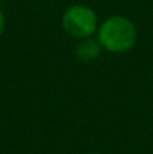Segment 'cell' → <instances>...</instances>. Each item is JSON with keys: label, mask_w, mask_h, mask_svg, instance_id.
Returning a JSON list of instances; mask_svg holds the SVG:
<instances>
[{"label": "cell", "mask_w": 153, "mask_h": 154, "mask_svg": "<svg viewBox=\"0 0 153 154\" xmlns=\"http://www.w3.org/2000/svg\"><path fill=\"white\" fill-rule=\"evenodd\" d=\"M138 32L134 21L123 15L107 18L98 27V41L110 52H126L137 44Z\"/></svg>", "instance_id": "1"}, {"label": "cell", "mask_w": 153, "mask_h": 154, "mask_svg": "<svg viewBox=\"0 0 153 154\" xmlns=\"http://www.w3.org/2000/svg\"><path fill=\"white\" fill-rule=\"evenodd\" d=\"M62 27L69 36L75 39L92 38L98 30V17L92 8L84 5H74L65 11L62 17Z\"/></svg>", "instance_id": "2"}, {"label": "cell", "mask_w": 153, "mask_h": 154, "mask_svg": "<svg viewBox=\"0 0 153 154\" xmlns=\"http://www.w3.org/2000/svg\"><path fill=\"white\" fill-rule=\"evenodd\" d=\"M102 50L104 48L98 39L86 38V39H80V42L75 48V54H77L78 60H81L84 63H92L99 58Z\"/></svg>", "instance_id": "3"}, {"label": "cell", "mask_w": 153, "mask_h": 154, "mask_svg": "<svg viewBox=\"0 0 153 154\" xmlns=\"http://www.w3.org/2000/svg\"><path fill=\"white\" fill-rule=\"evenodd\" d=\"M3 29H5V15H3V12L0 11V35L3 33Z\"/></svg>", "instance_id": "4"}]
</instances>
